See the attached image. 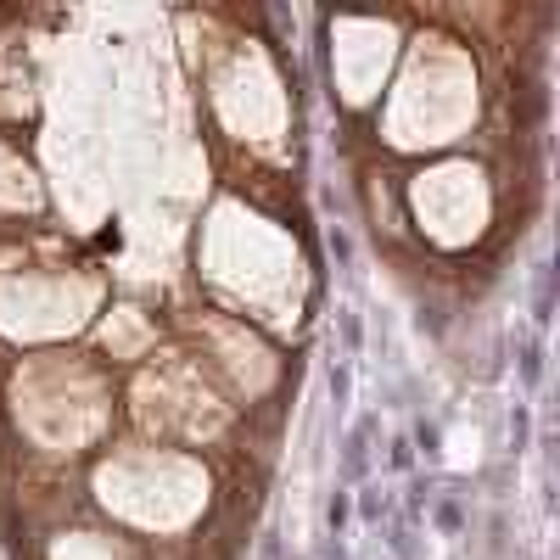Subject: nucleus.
<instances>
[{
	"instance_id": "obj_5",
	"label": "nucleus",
	"mask_w": 560,
	"mask_h": 560,
	"mask_svg": "<svg viewBox=\"0 0 560 560\" xmlns=\"http://www.w3.org/2000/svg\"><path fill=\"white\" fill-rule=\"evenodd\" d=\"M342 521H348V493H336L331 499V527H342Z\"/></svg>"
},
{
	"instance_id": "obj_6",
	"label": "nucleus",
	"mask_w": 560,
	"mask_h": 560,
	"mask_svg": "<svg viewBox=\"0 0 560 560\" xmlns=\"http://www.w3.org/2000/svg\"><path fill=\"white\" fill-rule=\"evenodd\" d=\"M409 460H415V454H409V443H392V465H398V471H409Z\"/></svg>"
},
{
	"instance_id": "obj_4",
	"label": "nucleus",
	"mask_w": 560,
	"mask_h": 560,
	"mask_svg": "<svg viewBox=\"0 0 560 560\" xmlns=\"http://www.w3.org/2000/svg\"><path fill=\"white\" fill-rule=\"evenodd\" d=\"M342 336H348V353H359V320L353 314H342Z\"/></svg>"
},
{
	"instance_id": "obj_1",
	"label": "nucleus",
	"mask_w": 560,
	"mask_h": 560,
	"mask_svg": "<svg viewBox=\"0 0 560 560\" xmlns=\"http://www.w3.org/2000/svg\"><path fill=\"white\" fill-rule=\"evenodd\" d=\"M370 432H376V420H370V415H364L359 426L348 432V454H342V482H359V476H364V465H370V448H364V443H370Z\"/></svg>"
},
{
	"instance_id": "obj_2",
	"label": "nucleus",
	"mask_w": 560,
	"mask_h": 560,
	"mask_svg": "<svg viewBox=\"0 0 560 560\" xmlns=\"http://www.w3.org/2000/svg\"><path fill=\"white\" fill-rule=\"evenodd\" d=\"M521 376H527V387H538V376H544V353H538V342L521 353Z\"/></svg>"
},
{
	"instance_id": "obj_3",
	"label": "nucleus",
	"mask_w": 560,
	"mask_h": 560,
	"mask_svg": "<svg viewBox=\"0 0 560 560\" xmlns=\"http://www.w3.org/2000/svg\"><path fill=\"white\" fill-rule=\"evenodd\" d=\"M510 443L527 448V409H516V415H510Z\"/></svg>"
}]
</instances>
